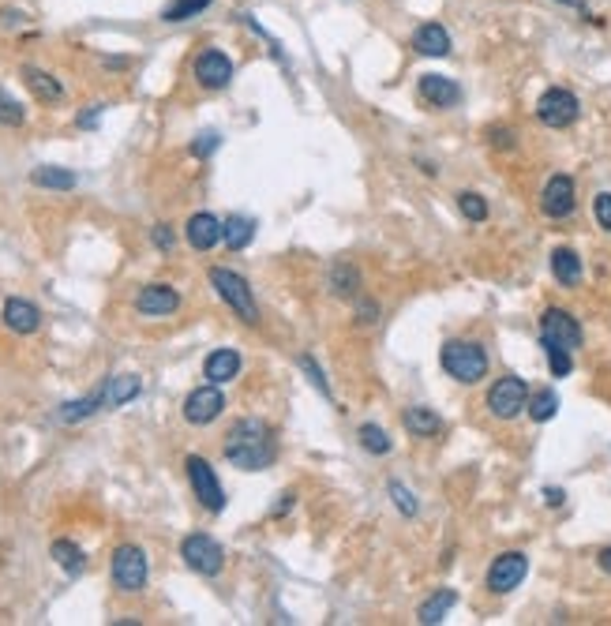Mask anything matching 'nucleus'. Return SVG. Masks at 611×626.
Instances as JSON below:
<instances>
[{
  "label": "nucleus",
  "instance_id": "obj_37",
  "mask_svg": "<svg viewBox=\"0 0 611 626\" xmlns=\"http://www.w3.org/2000/svg\"><path fill=\"white\" fill-rule=\"evenodd\" d=\"M593 214H596L600 229H607V233H611V192H600V196L593 199Z\"/></svg>",
  "mask_w": 611,
  "mask_h": 626
},
{
  "label": "nucleus",
  "instance_id": "obj_22",
  "mask_svg": "<svg viewBox=\"0 0 611 626\" xmlns=\"http://www.w3.org/2000/svg\"><path fill=\"white\" fill-rule=\"evenodd\" d=\"M402 424H406V431H409V435H416V439H432V435H439V431H443L439 413H436V409H427V405H413V409H406Z\"/></svg>",
  "mask_w": 611,
  "mask_h": 626
},
{
  "label": "nucleus",
  "instance_id": "obj_12",
  "mask_svg": "<svg viewBox=\"0 0 611 626\" xmlns=\"http://www.w3.org/2000/svg\"><path fill=\"white\" fill-rule=\"evenodd\" d=\"M225 409V394L218 390V383H210V387H199L185 398V420L188 424H210V420H218Z\"/></svg>",
  "mask_w": 611,
  "mask_h": 626
},
{
  "label": "nucleus",
  "instance_id": "obj_31",
  "mask_svg": "<svg viewBox=\"0 0 611 626\" xmlns=\"http://www.w3.org/2000/svg\"><path fill=\"white\" fill-rule=\"evenodd\" d=\"M356 439H360V447L368 450V454H390L394 450V443H390V435L379 428V424H360V431H356Z\"/></svg>",
  "mask_w": 611,
  "mask_h": 626
},
{
  "label": "nucleus",
  "instance_id": "obj_41",
  "mask_svg": "<svg viewBox=\"0 0 611 626\" xmlns=\"http://www.w3.org/2000/svg\"><path fill=\"white\" fill-rule=\"evenodd\" d=\"M102 109H105V106H90V109L79 116V128H95L98 116H102Z\"/></svg>",
  "mask_w": 611,
  "mask_h": 626
},
{
  "label": "nucleus",
  "instance_id": "obj_8",
  "mask_svg": "<svg viewBox=\"0 0 611 626\" xmlns=\"http://www.w3.org/2000/svg\"><path fill=\"white\" fill-rule=\"evenodd\" d=\"M180 559H185L188 567H192L195 574H203V578L222 574V567H225V551H222V544L214 540V537H206V533H192V537H185V544H180Z\"/></svg>",
  "mask_w": 611,
  "mask_h": 626
},
{
  "label": "nucleus",
  "instance_id": "obj_39",
  "mask_svg": "<svg viewBox=\"0 0 611 626\" xmlns=\"http://www.w3.org/2000/svg\"><path fill=\"white\" fill-rule=\"evenodd\" d=\"M300 364H304V371L312 375V383L323 390V398H330V387H326V379H323V371L316 368V360H312V357H300Z\"/></svg>",
  "mask_w": 611,
  "mask_h": 626
},
{
  "label": "nucleus",
  "instance_id": "obj_4",
  "mask_svg": "<svg viewBox=\"0 0 611 626\" xmlns=\"http://www.w3.org/2000/svg\"><path fill=\"white\" fill-rule=\"evenodd\" d=\"M577 113H582V102H577V94L566 90V86H547L540 98H536V120L544 124V128H570V124L577 120Z\"/></svg>",
  "mask_w": 611,
  "mask_h": 626
},
{
  "label": "nucleus",
  "instance_id": "obj_18",
  "mask_svg": "<svg viewBox=\"0 0 611 626\" xmlns=\"http://www.w3.org/2000/svg\"><path fill=\"white\" fill-rule=\"evenodd\" d=\"M5 327L15 330V334H35V330L42 327V311L30 304V300L12 297V300L5 304Z\"/></svg>",
  "mask_w": 611,
  "mask_h": 626
},
{
  "label": "nucleus",
  "instance_id": "obj_9",
  "mask_svg": "<svg viewBox=\"0 0 611 626\" xmlns=\"http://www.w3.org/2000/svg\"><path fill=\"white\" fill-rule=\"evenodd\" d=\"M113 581L120 592H139L146 585V551L139 544H120L113 551Z\"/></svg>",
  "mask_w": 611,
  "mask_h": 626
},
{
  "label": "nucleus",
  "instance_id": "obj_3",
  "mask_svg": "<svg viewBox=\"0 0 611 626\" xmlns=\"http://www.w3.org/2000/svg\"><path fill=\"white\" fill-rule=\"evenodd\" d=\"M210 286L218 289V297L236 311L244 323H259V308H255V297H252V286L244 281L236 270H225V267H214L210 270Z\"/></svg>",
  "mask_w": 611,
  "mask_h": 626
},
{
  "label": "nucleus",
  "instance_id": "obj_13",
  "mask_svg": "<svg viewBox=\"0 0 611 626\" xmlns=\"http://www.w3.org/2000/svg\"><path fill=\"white\" fill-rule=\"evenodd\" d=\"M574 180L566 177V173H556L552 180L544 184V192H540V210L547 214V217H570L574 214Z\"/></svg>",
  "mask_w": 611,
  "mask_h": 626
},
{
  "label": "nucleus",
  "instance_id": "obj_7",
  "mask_svg": "<svg viewBox=\"0 0 611 626\" xmlns=\"http://www.w3.org/2000/svg\"><path fill=\"white\" fill-rule=\"evenodd\" d=\"M185 469H188L192 491H195V499L203 503V510H210V514H222V510H225V491H222V480H218V473H214V469H210V461H206V458H199V454H192V458L185 461Z\"/></svg>",
  "mask_w": 611,
  "mask_h": 626
},
{
  "label": "nucleus",
  "instance_id": "obj_29",
  "mask_svg": "<svg viewBox=\"0 0 611 626\" xmlns=\"http://www.w3.org/2000/svg\"><path fill=\"white\" fill-rule=\"evenodd\" d=\"M330 289L338 293V297H356V289H360V270L353 263H334V270H330Z\"/></svg>",
  "mask_w": 611,
  "mask_h": 626
},
{
  "label": "nucleus",
  "instance_id": "obj_25",
  "mask_svg": "<svg viewBox=\"0 0 611 626\" xmlns=\"http://www.w3.org/2000/svg\"><path fill=\"white\" fill-rule=\"evenodd\" d=\"M457 604V592L454 589H439V592H432L424 604H420V611H416V619L424 622V626H436V622H443L446 619V611Z\"/></svg>",
  "mask_w": 611,
  "mask_h": 626
},
{
  "label": "nucleus",
  "instance_id": "obj_1",
  "mask_svg": "<svg viewBox=\"0 0 611 626\" xmlns=\"http://www.w3.org/2000/svg\"><path fill=\"white\" fill-rule=\"evenodd\" d=\"M225 458L236 469H244V473H259V469H266L274 458H278V443H274V435L263 420L244 417L225 435Z\"/></svg>",
  "mask_w": 611,
  "mask_h": 626
},
{
  "label": "nucleus",
  "instance_id": "obj_35",
  "mask_svg": "<svg viewBox=\"0 0 611 626\" xmlns=\"http://www.w3.org/2000/svg\"><path fill=\"white\" fill-rule=\"evenodd\" d=\"M457 210H462L469 222H484V217H487V199L476 196V192H462V196H457Z\"/></svg>",
  "mask_w": 611,
  "mask_h": 626
},
{
  "label": "nucleus",
  "instance_id": "obj_21",
  "mask_svg": "<svg viewBox=\"0 0 611 626\" xmlns=\"http://www.w3.org/2000/svg\"><path fill=\"white\" fill-rule=\"evenodd\" d=\"M105 387H98L95 394H86V398H79V401H68V405H60V413H56V420L60 424H79V420H86V417H95L98 409H105Z\"/></svg>",
  "mask_w": 611,
  "mask_h": 626
},
{
  "label": "nucleus",
  "instance_id": "obj_14",
  "mask_svg": "<svg viewBox=\"0 0 611 626\" xmlns=\"http://www.w3.org/2000/svg\"><path fill=\"white\" fill-rule=\"evenodd\" d=\"M420 98L432 109H454L457 102H462V86H457L450 76L427 72V76H420Z\"/></svg>",
  "mask_w": 611,
  "mask_h": 626
},
{
  "label": "nucleus",
  "instance_id": "obj_5",
  "mask_svg": "<svg viewBox=\"0 0 611 626\" xmlns=\"http://www.w3.org/2000/svg\"><path fill=\"white\" fill-rule=\"evenodd\" d=\"M540 346L544 349H582V327H577V319L570 316V311L563 308H547L540 316Z\"/></svg>",
  "mask_w": 611,
  "mask_h": 626
},
{
  "label": "nucleus",
  "instance_id": "obj_10",
  "mask_svg": "<svg viewBox=\"0 0 611 626\" xmlns=\"http://www.w3.org/2000/svg\"><path fill=\"white\" fill-rule=\"evenodd\" d=\"M526 574H529L526 551H503L492 562V570H487V589H492L496 597H506V592H514L517 585L526 581Z\"/></svg>",
  "mask_w": 611,
  "mask_h": 626
},
{
  "label": "nucleus",
  "instance_id": "obj_33",
  "mask_svg": "<svg viewBox=\"0 0 611 626\" xmlns=\"http://www.w3.org/2000/svg\"><path fill=\"white\" fill-rule=\"evenodd\" d=\"M390 499H394V507H398V514H402V518H416L420 503H416V495H413L402 480H390Z\"/></svg>",
  "mask_w": 611,
  "mask_h": 626
},
{
  "label": "nucleus",
  "instance_id": "obj_38",
  "mask_svg": "<svg viewBox=\"0 0 611 626\" xmlns=\"http://www.w3.org/2000/svg\"><path fill=\"white\" fill-rule=\"evenodd\" d=\"M218 143H222L218 132H203V136L192 143V154H195V158H210V154L218 150Z\"/></svg>",
  "mask_w": 611,
  "mask_h": 626
},
{
  "label": "nucleus",
  "instance_id": "obj_16",
  "mask_svg": "<svg viewBox=\"0 0 611 626\" xmlns=\"http://www.w3.org/2000/svg\"><path fill=\"white\" fill-rule=\"evenodd\" d=\"M135 308H139V316H173L180 308V293L173 286H146L135 297Z\"/></svg>",
  "mask_w": 611,
  "mask_h": 626
},
{
  "label": "nucleus",
  "instance_id": "obj_45",
  "mask_svg": "<svg viewBox=\"0 0 611 626\" xmlns=\"http://www.w3.org/2000/svg\"><path fill=\"white\" fill-rule=\"evenodd\" d=\"M596 562H600V570H604V574H611V548H600Z\"/></svg>",
  "mask_w": 611,
  "mask_h": 626
},
{
  "label": "nucleus",
  "instance_id": "obj_6",
  "mask_svg": "<svg viewBox=\"0 0 611 626\" xmlns=\"http://www.w3.org/2000/svg\"><path fill=\"white\" fill-rule=\"evenodd\" d=\"M529 405V387L526 379H517V375H503V379L492 383L487 390V413L496 420H514Z\"/></svg>",
  "mask_w": 611,
  "mask_h": 626
},
{
  "label": "nucleus",
  "instance_id": "obj_46",
  "mask_svg": "<svg viewBox=\"0 0 611 626\" xmlns=\"http://www.w3.org/2000/svg\"><path fill=\"white\" fill-rule=\"evenodd\" d=\"M559 5H566V8H586V0H559Z\"/></svg>",
  "mask_w": 611,
  "mask_h": 626
},
{
  "label": "nucleus",
  "instance_id": "obj_44",
  "mask_svg": "<svg viewBox=\"0 0 611 626\" xmlns=\"http://www.w3.org/2000/svg\"><path fill=\"white\" fill-rule=\"evenodd\" d=\"M293 499H296V495H293V491H285V495H282V503L274 507V518H282L285 510H293Z\"/></svg>",
  "mask_w": 611,
  "mask_h": 626
},
{
  "label": "nucleus",
  "instance_id": "obj_43",
  "mask_svg": "<svg viewBox=\"0 0 611 626\" xmlns=\"http://www.w3.org/2000/svg\"><path fill=\"white\" fill-rule=\"evenodd\" d=\"M563 499H566L563 488H544V503L547 507H563Z\"/></svg>",
  "mask_w": 611,
  "mask_h": 626
},
{
  "label": "nucleus",
  "instance_id": "obj_23",
  "mask_svg": "<svg viewBox=\"0 0 611 626\" xmlns=\"http://www.w3.org/2000/svg\"><path fill=\"white\" fill-rule=\"evenodd\" d=\"M252 237H255V222H252V217L229 214L225 222H222V240H225L229 252H244V247L252 244Z\"/></svg>",
  "mask_w": 611,
  "mask_h": 626
},
{
  "label": "nucleus",
  "instance_id": "obj_24",
  "mask_svg": "<svg viewBox=\"0 0 611 626\" xmlns=\"http://www.w3.org/2000/svg\"><path fill=\"white\" fill-rule=\"evenodd\" d=\"M23 79H26L30 94H35L38 102H60V98H65V86H60L49 72L35 68V65H26V68H23Z\"/></svg>",
  "mask_w": 611,
  "mask_h": 626
},
{
  "label": "nucleus",
  "instance_id": "obj_20",
  "mask_svg": "<svg viewBox=\"0 0 611 626\" xmlns=\"http://www.w3.org/2000/svg\"><path fill=\"white\" fill-rule=\"evenodd\" d=\"M236 371H240V353L236 349H214L206 357V364H203V375L210 383H218V387L236 379Z\"/></svg>",
  "mask_w": 611,
  "mask_h": 626
},
{
  "label": "nucleus",
  "instance_id": "obj_42",
  "mask_svg": "<svg viewBox=\"0 0 611 626\" xmlns=\"http://www.w3.org/2000/svg\"><path fill=\"white\" fill-rule=\"evenodd\" d=\"M492 143H496V146H503V150H510V146H514V132L496 128V132H492Z\"/></svg>",
  "mask_w": 611,
  "mask_h": 626
},
{
  "label": "nucleus",
  "instance_id": "obj_2",
  "mask_svg": "<svg viewBox=\"0 0 611 626\" xmlns=\"http://www.w3.org/2000/svg\"><path fill=\"white\" fill-rule=\"evenodd\" d=\"M439 360H443V371L450 375V379L466 383V387L480 383L484 375H487V353H484V346H480V341L454 338V341H446V346H443Z\"/></svg>",
  "mask_w": 611,
  "mask_h": 626
},
{
  "label": "nucleus",
  "instance_id": "obj_19",
  "mask_svg": "<svg viewBox=\"0 0 611 626\" xmlns=\"http://www.w3.org/2000/svg\"><path fill=\"white\" fill-rule=\"evenodd\" d=\"M552 274H556V281L559 286H566V289H574V286H582V256L574 252V247H556L552 252Z\"/></svg>",
  "mask_w": 611,
  "mask_h": 626
},
{
  "label": "nucleus",
  "instance_id": "obj_15",
  "mask_svg": "<svg viewBox=\"0 0 611 626\" xmlns=\"http://www.w3.org/2000/svg\"><path fill=\"white\" fill-rule=\"evenodd\" d=\"M413 49L420 56H450V49H454L450 30L443 23H420L413 30Z\"/></svg>",
  "mask_w": 611,
  "mask_h": 626
},
{
  "label": "nucleus",
  "instance_id": "obj_27",
  "mask_svg": "<svg viewBox=\"0 0 611 626\" xmlns=\"http://www.w3.org/2000/svg\"><path fill=\"white\" fill-rule=\"evenodd\" d=\"M49 555L56 559V567H60V570H68V574H83V567H86L83 548H79V544H72V540H53Z\"/></svg>",
  "mask_w": 611,
  "mask_h": 626
},
{
  "label": "nucleus",
  "instance_id": "obj_11",
  "mask_svg": "<svg viewBox=\"0 0 611 626\" xmlns=\"http://www.w3.org/2000/svg\"><path fill=\"white\" fill-rule=\"evenodd\" d=\"M195 83L203 90H225L233 83V60L222 49H203L195 56Z\"/></svg>",
  "mask_w": 611,
  "mask_h": 626
},
{
  "label": "nucleus",
  "instance_id": "obj_36",
  "mask_svg": "<svg viewBox=\"0 0 611 626\" xmlns=\"http://www.w3.org/2000/svg\"><path fill=\"white\" fill-rule=\"evenodd\" d=\"M544 353H547V368H552L556 379L570 375V368H574V353H566V349H544Z\"/></svg>",
  "mask_w": 611,
  "mask_h": 626
},
{
  "label": "nucleus",
  "instance_id": "obj_26",
  "mask_svg": "<svg viewBox=\"0 0 611 626\" xmlns=\"http://www.w3.org/2000/svg\"><path fill=\"white\" fill-rule=\"evenodd\" d=\"M30 180H35L38 187H49V192H72V187L79 184V177L72 169H60V166H38L35 173H30Z\"/></svg>",
  "mask_w": 611,
  "mask_h": 626
},
{
  "label": "nucleus",
  "instance_id": "obj_30",
  "mask_svg": "<svg viewBox=\"0 0 611 626\" xmlns=\"http://www.w3.org/2000/svg\"><path fill=\"white\" fill-rule=\"evenodd\" d=\"M214 5V0H169V5L162 8V19L165 23H185V19H195L199 12H206Z\"/></svg>",
  "mask_w": 611,
  "mask_h": 626
},
{
  "label": "nucleus",
  "instance_id": "obj_40",
  "mask_svg": "<svg viewBox=\"0 0 611 626\" xmlns=\"http://www.w3.org/2000/svg\"><path fill=\"white\" fill-rule=\"evenodd\" d=\"M150 240H155V247H162V252H169V247H173V229L169 226H155V229H150Z\"/></svg>",
  "mask_w": 611,
  "mask_h": 626
},
{
  "label": "nucleus",
  "instance_id": "obj_34",
  "mask_svg": "<svg viewBox=\"0 0 611 626\" xmlns=\"http://www.w3.org/2000/svg\"><path fill=\"white\" fill-rule=\"evenodd\" d=\"M26 120V109L12 98V94L0 86V124H8V128H19V124Z\"/></svg>",
  "mask_w": 611,
  "mask_h": 626
},
{
  "label": "nucleus",
  "instance_id": "obj_32",
  "mask_svg": "<svg viewBox=\"0 0 611 626\" xmlns=\"http://www.w3.org/2000/svg\"><path fill=\"white\" fill-rule=\"evenodd\" d=\"M556 413H559V394H556V390H540V394L529 398V417H533L536 424H547Z\"/></svg>",
  "mask_w": 611,
  "mask_h": 626
},
{
  "label": "nucleus",
  "instance_id": "obj_28",
  "mask_svg": "<svg viewBox=\"0 0 611 626\" xmlns=\"http://www.w3.org/2000/svg\"><path fill=\"white\" fill-rule=\"evenodd\" d=\"M139 390H143L139 375H113V379H105V401L109 405H128Z\"/></svg>",
  "mask_w": 611,
  "mask_h": 626
},
{
  "label": "nucleus",
  "instance_id": "obj_17",
  "mask_svg": "<svg viewBox=\"0 0 611 626\" xmlns=\"http://www.w3.org/2000/svg\"><path fill=\"white\" fill-rule=\"evenodd\" d=\"M185 237H188V244L195 247V252H210V247L222 240V222L214 214H206V210L203 214H192Z\"/></svg>",
  "mask_w": 611,
  "mask_h": 626
}]
</instances>
